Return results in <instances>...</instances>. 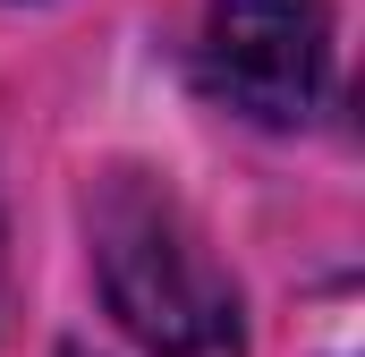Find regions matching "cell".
I'll use <instances>...</instances> for the list:
<instances>
[{"instance_id":"obj_3","label":"cell","mask_w":365,"mask_h":357,"mask_svg":"<svg viewBox=\"0 0 365 357\" xmlns=\"http://www.w3.org/2000/svg\"><path fill=\"white\" fill-rule=\"evenodd\" d=\"M0 323H9V221H0Z\"/></svg>"},{"instance_id":"obj_4","label":"cell","mask_w":365,"mask_h":357,"mask_svg":"<svg viewBox=\"0 0 365 357\" xmlns=\"http://www.w3.org/2000/svg\"><path fill=\"white\" fill-rule=\"evenodd\" d=\"M60 357H86V349H60Z\"/></svg>"},{"instance_id":"obj_1","label":"cell","mask_w":365,"mask_h":357,"mask_svg":"<svg viewBox=\"0 0 365 357\" xmlns=\"http://www.w3.org/2000/svg\"><path fill=\"white\" fill-rule=\"evenodd\" d=\"M93 264L110 315L153 357H238V281L162 178L110 171L93 187Z\"/></svg>"},{"instance_id":"obj_2","label":"cell","mask_w":365,"mask_h":357,"mask_svg":"<svg viewBox=\"0 0 365 357\" xmlns=\"http://www.w3.org/2000/svg\"><path fill=\"white\" fill-rule=\"evenodd\" d=\"M195 69L212 102L264 128H297L331 86V17L323 0H212Z\"/></svg>"}]
</instances>
